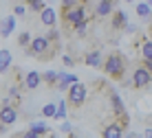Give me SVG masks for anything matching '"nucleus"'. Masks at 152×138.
I'll use <instances>...</instances> for the list:
<instances>
[{"label":"nucleus","instance_id":"nucleus-13","mask_svg":"<svg viewBox=\"0 0 152 138\" xmlns=\"http://www.w3.org/2000/svg\"><path fill=\"white\" fill-rule=\"evenodd\" d=\"M15 31V15H4L0 20V38H9Z\"/></svg>","mask_w":152,"mask_h":138},{"label":"nucleus","instance_id":"nucleus-7","mask_svg":"<svg viewBox=\"0 0 152 138\" xmlns=\"http://www.w3.org/2000/svg\"><path fill=\"white\" fill-rule=\"evenodd\" d=\"M126 24H128V13L121 11V9H115L110 13V29L113 31H124Z\"/></svg>","mask_w":152,"mask_h":138},{"label":"nucleus","instance_id":"nucleus-31","mask_svg":"<svg viewBox=\"0 0 152 138\" xmlns=\"http://www.w3.org/2000/svg\"><path fill=\"white\" fill-rule=\"evenodd\" d=\"M18 138H42V136L35 134V131H31V129H27V131H22V134H18Z\"/></svg>","mask_w":152,"mask_h":138},{"label":"nucleus","instance_id":"nucleus-30","mask_svg":"<svg viewBox=\"0 0 152 138\" xmlns=\"http://www.w3.org/2000/svg\"><path fill=\"white\" fill-rule=\"evenodd\" d=\"M141 66L152 72V57H141Z\"/></svg>","mask_w":152,"mask_h":138},{"label":"nucleus","instance_id":"nucleus-25","mask_svg":"<svg viewBox=\"0 0 152 138\" xmlns=\"http://www.w3.org/2000/svg\"><path fill=\"white\" fill-rule=\"evenodd\" d=\"M27 11H29V9H27V4H24V2L13 4V15H15V18H22V15H27Z\"/></svg>","mask_w":152,"mask_h":138},{"label":"nucleus","instance_id":"nucleus-15","mask_svg":"<svg viewBox=\"0 0 152 138\" xmlns=\"http://www.w3.org/2000/svg\"><path fill=\"white\" fill-rule=\"evenodd\" d=\"M121 136H124V129L119 127L117 121H113V123L102 127V138H121Z\"/></svg>","mask_w":152,"mask_h":138},{"label":"nucleus","instance_id":"nucleus-14","mask_svg":"<svg viewBox=\"0 0 152 138\" xmlns=\"http://www.w3.org/2000/svg\"><path fill=\"white\" fill-rule=\"evenodd\" d=\"M11 66H13L11 51H9V48H0V75H9Z\"/></svg>","mask_w":152,"mask_h":138},{"label":"nucleus","instance_id":"nucleus-1","mask_svg":"<svg viewBox=\"0 0 152 138\" xmlns=\"http://www.w3.org/2000/svg\"><path fill=\"white\" fill-rule=\"evenodd\" d=\"M126 66H128V59H126L119 51H113V53H108V57H104L102 70L106 72V77L115 79V81H124Z\"/></svg>","mask_w":152,"mask_h":138},{"label":"nucleus","instance_id":"nucleus-4","mask_svg":"<svg viewBox=\"0 0 152 138\" xmlns=\"http://www.w3.org/2000/svg\"><path fill=\"white\" fill-rule=\"evenodd\" d=\"M44 53H51V42L46 40V35H33V40L27 48V55L44 59Z\"/></svg>","mask_w":152,"mask_h":138},{"label":"nucleus","instance_id":"nucleus-22","mask_svg":"<svg viewBox=\"0 0 152 138\" xmlns=\"http://www.w3.org/2000/svg\"><path fill=\"white\" fill-rule=\"evenodd\" d=\"M55 112H57V103H53V101H49L46 105H42V118H53L55 116Z\"/></svg>","mask_w":152,"mask_h":138},{"label":"nucleus","instance_id":"nucleus-24","mask_svg":"<svg viewBox=\"0 0 152 138\" xmlns=\"http://www.w3.org/2000/svg\"><path fill=\"white\" fill-rule=\"evenodd\" d=\"M31 40H33V35H31V33H20L18 35V46H20V48H29Z\"/></svg>","mask_w":152,"mask_h":138},{"label":"nucleus","instance_id":"nucleus-3","mask_svg":"<svg viewBox=\"0 0 152 138\" xmlns=\"http://www.w3.org/2000/svg\"><path fill=\"white\" fill-rule=\"evenodd\" d=\"M86 97H88V90H86V86H84L82 81L73 83V86L66 90V103L73 105V108H82Z\"/></svg>","mask_w":152,"mask_h":138},{"label":"nucleus","instance_id":"nucleus-8","mask_svg":"<svg viewBox=\"0 0 152 138\" xmlns=\"http://www.w3.org/2000/svg\"><path fill=\"white\" fill-rule=\"evenodd\" d=\"M40 86H42V72H38V70H29L27 75H24V90L33 92V90H38Z\"/></svg>","mask_w":152,"mask_h":138},{"label":"nucleus","instance_id":"nucleus-20","mask_svg":"<svg viewBox=\"0 0 152 138\" xmlns=\"http://www.w3.org/2000/svg\"><path fill=\"white\" fill-rule=\"evenodd\" d=\"M134 9H137V15H139V18H143V20H150V18H152V7H150L148 2H139Z\"/></svg>","mask_w":152,"mask_h":138},{"label":"nucleus","instance_id":"nucleus-5","mask_svg":"<svg viewBox=\"0 0 152 138\" xmlns=\"http://www.w3.org/2000/svg\"><path fill=\"white\" fill-rule=\"evenodd\" d=\"M152 83V72L145 70L143 66H139L132 70V90H143V88H150Z\"/></svg>","mask_w":152,"mask_h":138},{"label":"nucleus","instance_id":"nucleus-26","mask_svg":"<svg viewBox=\"0 0 152 138\" xmlns=\"http://www.w3.org/2000/svg\"><path fill=\"white\" fill-rule=\"evenodd\" d=\"M46 40H49L51 44H57V42H60V31H57L55 26H51L49 33H46Z\"/></svg>","mask_w":152,"mask_h":138},{"label":"nucleus","instance_id":"nucleus-16","mask_svg":"<svg viewBox=\"0 0 152 138\" xmlns=\"http://www.w3.org/2000/svg\"><path fill=\"white\" fill-rule=\"evenodd\" d=\"M113 11H115V2L113 0H102V2H97V7H95V15L97 18H110Z\"/></svg>","mask_w":152,"mask_h":138},{"label":"nucleus","instance_id":"nucleus-12","mask_svg":"<svg viewBox=\"0 0 152 138\" xmlns=\"http://www.w3.org/2000/svg\"><path fill=\"white\" fill-rule=\"evenodd\" d=\"M40 22L46 26V29H51V26H55L57 24V11L53 7H44L40 11Z\"/></svg>","mask_w":152,"mask_h":138},{"label":"nucleus","instance_id":"nucleus-35","mask_svg":"<svg viewBox=\"0 0 152 138\" xmlns=\"http://www.w3.org/2000/svg\"><path fill=\"white\" fill-rule=\"evenodd\" d=\"M124 2H134V0H124Z\"/></svg>","mask_w":152,"mask_h":138},{"label":"nucleus","instance_id":"nucleus-17","mask_svg":"<svg viewBox=\"0 0 152 138\" xmlns=\"http://www.w3.org/2000/svg\"><path fill=\"white\" fill-rule=\"evenodd\" d=\"M57 79H60V70H46L42 72V83L46 88H55L57 86Z\"/></svg>","mask_w":152,"mask_h":138},{"label":"nucleus","instance_id":"nucleus-28","mask_svg":"<svg viewBox=\"0 0 152 138\" xmlns=\"http://www.w3.org/2000/svg\"><path fill=\"white\" fill-rule=\"evenodd\" d=\"M80 4V0H62V9H73Z\"/></svg>","mask_w":152,"mask_h":138},{"label":"nucleus","instance_id":"nucleus-34","mask_svg":"<svg viewBox=\"0 0 152 138\" xmlns=\"http://www.w3.org/2000/svg\"><path fill=\"white\" fill-rule=\"evenodd\" d=\"M145 2H148V4H150V7H152V0H145Z\"/></svg>","mask_w":152,"mask_h":138},{"label":"nucleus","instance_id":"nucleus-2","mask_svg":"<svg viewBox=\"0 0 152 138\" xmlns=\"http://www.w3.org/2000/svg\"><path fill=\"white\" fill-rule=\"evenodd\" d=\"M62 20H64L66 29L73 31V26H77L80 22H84V20H88V13H86V4H77V7L73 9H62Z\"/></svg>","mask_w":152,"mask_h":138},{"label":"nucleus","instance_id":"nucleus-6","mask_svg":"<svg viewBox=\"0 0 152 138\" xmlns=\"http://www.w3.org/2000/svg\"><path fill=\"white\" fill-rule=\"evenodd\" d=\"M18 108L15 105H0V123L11 127L13 123H18Z\"/></svg>","mask_w":152,"mask_h":138},{"label":"nucleus","instance_id":"nucleus-29","mask_svg":"<svg viewBox=\"0 0 152 138\" xmlns=\"http://www.w3.org/2000/svg\"><path fill=\"white\" fill-rule=\"evenodd\" d=\"M60 131H62V134H71V131H73V125L69 123V121H64V123L60 125Z\"/></svg>","mask_w":152,"mask_h":138},{"label":"nucleus","instance_id":"nucleus-11","mask_svg":"<svg viewBox=\"0 0 152 138\" xmlns=\"http://www.w3.org/2000/svg\"><path fill=\"white\" fill-rule=\"evenodd\" d=\"M84 64H86V66H91V68H102V64H104V53L97 51V48L88 51L86 55H84Z\"/></svg>","mask_w":152,"mask_h":138},{"label":"nucleus","instance_id":"nucleus-27","mask_svg":"<svg viewBox=\"0 0 152 138\" xmlns=\"http://www.w3.org/2000/svg\"><path fill=\"white\" fill-rule=\"evenodd\" d=\"M62 64H64L66 68L75 66V57H71V55H62Z\"/></svg>","mask_w":152,"mask_h":138},{"label":"nucleus","instance_id":"nucleus-33","mask_svg":"<svg viewBox=\"0 0 152 138\" xmlns=\"http://www.w3.org/2000/svg\"><path fill=\"white\" fill-rule=\"evenodd\" d=\"M121 138H141V136H139V134H134V131H130V129H128V131H124V136H121Z\"/></svg>","mask_w":152,"mask_h":138},{"label":"nucleus","instance_id":"nucleus-19","mask_svg":"<svg viewBox=\"0 0 152 138\" xmlns=\"http://www.w3.org/2000/svg\"><path fill=\"white\" fill-rule=\"evenodd\" d=\"M66 99H60L57 101V112L53 116V121H66V116H69V110H66Z\"/></svg>","mask_w":152,"mask_h":138},{"label":"nucleus","instance_id":"nucleus-36","mask_svg":"<svg viewBox=\"0 0 152 138\" xmlns=\"http://www.w3.org/2000/svg\"><path fill=\"white\" fill-rule=\"evenodd\" d=\"M150 138H152V136H150Z\"/></svg>","mask_w":152,"mask_h":138},{"label":"nucleus","instance_id":"nucleus-9","mask_svg":"<svg viewBox=\"0 0 152 138\" xmlns=\"http://www.w3.org/2000/svg\"><path fill=\"white\" fill-rule=\"evenodd\" d=\"M134 46H137L141 57H152V40H148L145 35L139 33L137 38H134Z\"/></svg>","mask_w":152,"mask_h":138},{"label":"nucleus","instance_id":"nucleus-23","mask_svg":"<svg viewBox=\"0 0 152 138\" xmlns=\"http://www.w3.org/2000/svg\"><path fill=\"white\" fill-rule=\"evenodd\" d=\"M24 4H27V9H29V11L40 13L42 9L46 7V0H24Z\"/></svg>","mask_w":152,"mask_h":138},{"label":"nucleus","instance_id":"nucleus-10","mask_svg":"<svg viewBox=\"0 0 152 138\" xmlns=\"http://www.w3.org/2000/svg\"><path fill=\"white\" fill-rule=\"evenodd\" d=\"M80 79H77V75H71V72H64V70H60V79H57V86L55 90H60V92H66L73 83H77Z\"/></svg>","mask_w":152,"mask_h":138},{"label":"nucleus","instance_id":"nucleus-18","mask_svg":"<svg viewBox=\"0 0 152 138\" xmlns=\"http://www.w3.org/2000/svg\"><path fill=\"white\" fill-rule=\"evenodd\" d=\"M29 129H31V131H35V134H40V136H46V134H51V127L46 125V121H44V118H40V121H33V123L29 125Z\"/></svg>","mask_w":152,"mask_h":138},{"label":"nucleus","instance_id":"nucleus-32","mask_svg":"<svg viewBox=\"0 0 152 138\" xmlns=\"http://www.w3.org/2000/svg\"><path fill=\"white\" fill-rule=\"evenodd\" d=\"M126 33H128V35H132V33H137V26H134V24H126Z\"/></svg>","mask_w":152,"mask_h":138},{"label":"nucleus","instance_id":"nucleus-21","mask_svg":"<svg viewBox=\"0 0 152 138\" xmlns=\"http://www.w3.org/2000/svg\"><path fill=\"white\" fill-rule=\"evenodd\" d=\"M88 26H91V18L84 20V22H80L77 26H73V33H75L77 38H86V35H88Z\"/></svg>","mask_w":152,"mask_h":138}]
</instances>
